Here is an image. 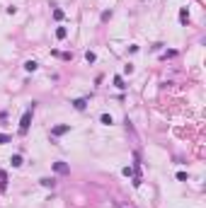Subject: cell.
<instances>
[{
  "label": "cell",
  "mask_w": 206,
  "mask_h": 208,
  "mask_svg": "<svg viewBox=\"0 0 206 208\" xmlns=\"http://www.w3.org/2000/svg\"><path fill=\"white\" fill-rule=\"evenodd\" d=\"M85 61H87V63H95V61H97V56H95L92 51H87V53H85Z\"/></svg>",
  "instance_id": "cell-13"
},
{
  "label": "cell",
  "mask_w": 206,
  "mask_h": 208,
  "mask_svg": "<svg viewBox=\"0 0 206 208\" xmlns=\"http://www.w3.org/2000/svg\"><path fill=\"white\" fill-rule=\"evenodd\" d=\"M114 85H116L119 90H126V85H124V78H121V75H114Z\"/></svg>",
  "instance_id": "cell-9"
},
{
  "label": "cell",
  "mask_w": 206,
  "mask_h": 208,
  "mask_svg": "<svg viewBox=\"0 0 206 208\" xmlns=\"http://www.w3.org/2000/svg\"><path fill=\"white\" fill-rule=\"evenodd\" d=\"M100 121H102L104 126H112V116H109V114H102V116H100Z\"/></svg>",
  "instance_id": "cell-12"
},
{
  "label": "cell",
  "mask_w": 206,
  "mask_h": 208,
  "mask_svg": "<svg viewBox=\"0 0 206 208\" xmlns=\"http://www.w3.org/2000/svg\"><path fill=\"white\" fill-rule=\"evenodd\" d=\"M54 172H56V174H68V172H70V167H68L66 162H54Z\"/></svg>",
  "instance_id": "cell-3"
},
{
  "label": "cell",
  "mask_w": 206,
  "mask_h": 208,
  "mask_svg": "<svg viewBox=\"0 0 206 208\" xmlns=\"http://www.w3.org/2000/svg\"><path fill=\"white\" fill-rule=\"evenodd\" d=\"M39 181H41V186H46V189H54V186H56V181L49 179V177H44V179H39Z\"/></svg>",
  "instance_id": "cell-8"
},
{
  "label": "cell",
  "mask_w": 206,
  "mask_h": 208,
  "mask_svg": "<svg viewBox=\"0 0 206 208\" xmlns=\"http://www.w3.org/2000/svg\"><path fill=\"white\" fill-rule=\"evenodd\" d=\"M109 17H112V12L107 10V12H102V22H109Z\"/></svg>",
  "instance_id": "cell-16"
},
{
  "label": "cell",
  "mask_w": 206,
  "mask_h": 208,
  "mask_svg": "<svg viewBox=\"0 0 206 208\" xmlns=\"http://www.w3.org/2000/svg\"><path fill=\"white\" fill-rule=\"evenodd\" d=\"M37 68H39L37 61H27V63H24V70H27V73H34Z\"/></svg>",
  "instance_id": "cell-6"
},
{
  "label": "cell",
  "mask_w": 206,
  "mask_h": 208,
  "mask_svg": "<svg viewBox=\"0 0 206 208\" xmlns=\"http://www.w3.org/2000/svg\"><path fill=\"white\" fill-rule=\"evenodd\" d=\"M32 114H34V102H32V107H29L27 111L22 114V119H19V133H22V136H24V133L29 131V124H32Z\"/></svg>",
  "instance_id": "cell-1"
},
{
  "label": "cell",
  "mask_w": 206,
  "mask_h": 208,
  "mask_svg": "<svg viewBox=\"0 0 206 208\" xmlns=\"http://www.w3.org/2000/svg\"><path fill=\"white\" fill-rule=\"evenodd\" d=\"M70 104H73V107L78 109V111H83V109L87 107V97H80V99H73Z\"/></svg>",
  "instance_id": "cell-4"
},
{
  "label": "cell",
  "mask_w": 206,
  "mask_h": 208,
  "mask_svg": "<svg viewBox=\"0 0 206 208\" xmlns=\"http://www.w3.org/2000/svg\"><path fill=\"white\" fill-rule=\"evenodd\" d=\"M56 36H58V39H66V36H68V29L66 27H58L56 29Z\"/></svg>",
  "instance_id": "cell-11"
},
{
  "label": "cell",
  "mask_w": 206,
  "mask_h": 208,
  "mask_svg": "<svg viewBox=\"0 0 206 208\" xmlns=\"http://www.w3.org/2000/svg\"><path fill=\"white\" fill-rule=\"evenodd\" d=\"M5 189H8V174L0 170V191H5Z\"/></svg>",
  "instance_id": "cell-5"
},
{
  "label": "cell",
  "mask_w": 206,
  "mask_h": 208,
  "mask_svg": "<svg viewBox=\"0 0 206 208\" xmlns=\"http://www.w3.org/2000/svg\"><path fill=\"white\" fill-rule=\"evenodd\" d=\"M0 143H10V136H5V133H0Z\"/></svg>",
  "instance_id": "cell-17"
},
{
  "label": "cell",
  "mask_w": 206,
  "mask_h": 208,
  "mask_svg": "<svg viewBox=\"0 0 206 208\" xmlns=\"http://www.w3.org/2000/svg\"><path fill=\"white\" fill-rule=\"evenodd\" d=\"M70 131V124H61V126H54L51 128V136L58 138V136H63V133H68Z\"/></svg>",
  "instance_id": "cell-2"
},
{
  "label": "cell",
  "mask_w": 206,
  "mask_h": 208,
  "mask_svg": "<svg viewBox=\"0 0 206 208\" xmlns=\"http://www.w3.org/2000/svg\"><path fill=\"white\" fill-rule=\"evenodd\" d=\"M10 165H12V167H19V165H22V155H12V157H10Z\"/></svg>",
  "instance_id": "cell-10"
},
{
  "label": "cell",
  "mask_w": 206,
  "mask_h": 208,
  "mask_svg": "<svg viewBox=\"0 0 206 208\" xmlns=\"http://www.w3.org/2000/svg\"><path fill=\"white\" fill-rule=\"evenodd\" d=\"M179 22H182V24H187V22H189V12H187V8L179 10Z\"/></svg>",
  "instance_id": "cell-7"
},
{
  "label": "cell",
  "mask_w": 206,
  "mask_h": 208,
  "mask_svg": "<svg viewBox=\"0 0 206 208\" xmlns=\"http://www.w3.org/2000/svg\"><path fill=\"white\" fill-rule=\"evenodd\" d=\"M121 174H124V177H133L136 172H133V167H124V170H121Z\"/></svg>",
  "instance_id": "cell-14"
},
{
  "label": "cell",
  "mask_w": 206,
  "mask_h": 208,
  "mask_svg": "<svg viewBox=\"0 0 206 208\" xmlns=\"http://www.w3.org/2000/svg\"><path fill=\"white\" fill-rule=\"evenodd\" d=\"M54 17H56V19H63V10H54Z\"/></svg>",
  "instance_id": "cell-15"
}]
</instances>
